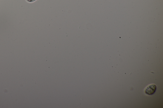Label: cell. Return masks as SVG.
Listing matches in <instances>:
<instances>
[{
  "mask_svg": "<svg viewBox=\"0 0 163 108\" xmlns=\"http://www.w3.org/2000/svg\"><path fill=\"white\" fill-rule=\"evenodd\" d=\"M156 85L155 84H151L148 86L145 89V93L149 95H153L156 92Z\"/></svg>",
  "mask_w": 163,
  "mask_h": 108,
  "instance_id": "obj_1",
  "label": "cell"
},
{
  "mask_svg": "<svg viewBox=\"0 0 163 108\" xmlns=\"http://www.w3.org/2000/svg\"><path fill=\"white\" fill-rule=\"evenodd\" d=\"M37 0H26V1L29 3H32L36 1Z\"/></svg>",
  "mask_w": 163,
  "mask_h": 108,
  "instance_id": "obj_2",
  "label": "cell"
}]
</instances>
